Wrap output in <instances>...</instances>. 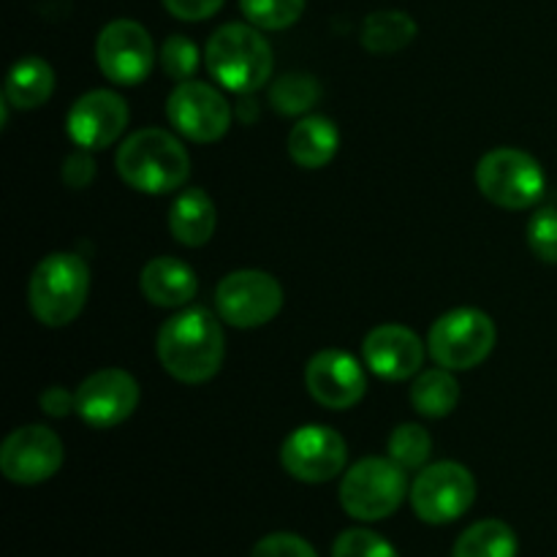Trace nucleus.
Returning <instances> with one entry per match:
<instances>
[{
    "label": "nucleus",
    "mask_w": 557,
    "mask_h": 557,
    "mask_svg": "<svg viewBox=\"0 0 557 557\" xmlns=\"http://www.w3.org/2000/svg\"><path fill=\"white\" fill-rule=\"evenodd\" d=\"M38 403H41V411L54 419L65 417L71 408H76V397H71L63 386H49V389H44L41 397H38Z\"/></svg>",
    "instance_id": "nucleus-34"
},
{
    "label": "nucleus",
    "mask_w": 557,
    "mask_h": 557,
    "mask_svg": "<svg viewBox=\"0 0 557 557\" xmlns=\"http://www.w3.org/2000/svg\"><path fill=\"white\" fill-rule=\"evenodd\" d=\"M166 11L172 16L183 22H201L210 20L212 14H218L223 5V0H163Z\"/></svg>",
    "instance_id": "nucleus-33"
},
{
    "label": "nucleus",
    "mask_w": 557,
    "mask_h": 557,
    "mask_svg": "<svg viewBox=\"0 0 557 557\" xmlns=\"http://www.w3.org/2000/svg\"><path fill=\"white\" fill-rule=\"evenodd\" d=\"M476 185L484 199L504 210H528L542 201L547 177L531 152L498 147L476 163Z\"/></svg>",
    "instance_id": "nucleus-6"
},
{
    "label": "nucleus",
    "mask_w": 557,
    "mask_h": 557,
    "mask_svg": "<svg viewBox=\"0 0 557 557\" xmlns=\"http://www.w3.org/2000/svg\"><path fill=\"white\" fill-rule=\"evenodd\" d=\"M520 542L504 520H482L460 533L451 557H517Z\"/></svg>",
    "instance_id": "nucleus-23"
},
{
    "label": "nucleus",
    "mask_w": 557,
    "mask_h": 557,
    "mask_svg": "<svg viewBox=\"0 0 557 557\" xmlns=\"http://www.w3.org/2000/svg\"><path fill=\"white\" fill-rule=\"evenodd\" d=\"M495 337L498 330L484 310L457 308L430 326L428 351L441 368L471 370L493 354Z\"/></svg>",
    "instance_id": "nucleus-7"
},
{
    "label": "nucleus",
    "mask_w": 557,
    "mask_h": 557,
    "mask_svg": "<svg viewBox=\"0 0 557 557\" xmlns=\"http://www.w3.org/2000/svg\"><path fill=\"white\" fill-rule=\"evenodd\" d=\"M411 403L422 417L444 419L460 403V384L446 368L428 370L411 386Z\"/></svg>",
    "instance_id": "nucleus-24"
},
{
    "label": "nucleus",
    "mask_w": 557,
    "mask_h": 557,
    "mask_svg": "<svg viewBox=\"0 0 557 557\" xmlns=\"http://www.w3.org/2000/svg\"><path fill=\"white\" fill-rule=\"evenodd\" d=\"M476 500V479L460 462H435L419 471L411 484V506L428 525L460 520Z\"/></svg>",
    "instance_id": "nucleus-8"
},
{
    "label": "nucleus",
    "mask_w": 557,
    "mask_h": 557,
    "mask_svg": "<svg viewBox=\"0 0 557 557\" xmlns=\"http://www.w3.org/2000/svg\"><path fill=\"white\" fill-rule=\"evenodd\" d=\"M239 9L261 30H286L299 22L305 0H239Z\"/></svg>",
    "instance_id": "nucleus-27"
},
{
    "label": "nucleus",
    "mask_w": 557,
    "mask_h": 557,
    "mask_svg": "<svg viewBox=\"0 0 557 557\" xmlns=\"http://www.w3.org/2000/svg\"><path fill=\"white\" fill-rule=\"evenodd\" d=\"M166 117L180 136L210 145L226 136L232 125V107L218 87L188 79L169 92Z\"/></svg>",
    "instance_id": "nucleus-10"
},
{
    "label": "nucleus",
    "mask_w": 557,
    "mask_h": 557,
    "mask_svg": "<svg viewBox=\"0 0 557 557\" xmlns=\"http://www.w3.org/2000/svg\"><path fill=\"white\" fill-rule=\"evenodd\" d=\"M348 460V446L337 430L324 424L297 428L281 446V466L297 482L324 484L343 473Z\"/></svg>",
    "instance_id": "nucleus-11"
},
{
    "label": "nucleus",
    "mask_w": 557,
    "mask_h": 557,
    "mask_svg": "<svg viewBox=\"0 0 557 557\" xmlns=\"http://www.w3.org/2000/svg\"><path fill=\"white\" fill-rule=\"evenodd\" d=\"M65 460L63 441L44 424L14 430L0 446V471L14 484H41L60 471Z\"/></svg>",
    "instance_id": "nucleus-13"
},
{
    "label": "nucleus",
    "mask_w": 557,
    "mask_h": 557,
    "mask_svg": "<svg viewBox=\"0 0 557 557\" xmlns=\"http://www.w3.org/2000/svg\"><path fill=\"white\" fill-rule=\"evenodd\" d=\"M417 38V22L400 9L373 11L362 25V47L373 54H392Z\"/></svg>",
    "instance_id": "nucleus-22"
},
{
    "label": "nucleus",
    "mask_w": 557,
    "mask_h": 557,
    "mask_svg": "<svg viewBox=\"0 0 557 557\" xmlns=\"http://www.w3.org/2000/svg\"><path fill=\"white\" fill-rule=\"evenodd\" d=\"M92 177H96V161L90 158V150H82L79 147V150L71 152L63 161V180L69 188L82 190L85 185L92 183Z\"/></svg>",
    "instance_id": "nucleus-32"
},
{
    "label": "nucleus",
    "mask_w": 557,
    "mask_h": 557,
    "mask_svg": "<svg viewBox=\"0 0 557 557\" xmlns=\"http://www.w3.org/2000/svg\"><path fill=\"white\" fill-rule=\"evenodd\" d=\"M54 71L44 58H22L5 79L3 98L16 109H38L52 98Z\"/></svg>",
    "instance_id": "nucleus-21"
},
{
    "label": "nucleus",
    "mask_w": 557,
    "mask_h": 557,
    "mask_svg": "<svg viewBox=\"0 0 557 557\" xmlns=\"http://www.w3.org/2000/svg\"><path fill=\"white\" fill-rule=\"evenodd\" d=\"M158 359L172 379L205 384L223 364V330L205 308H188L172 315L158 332Z\"/></svg>",
    "instance_id": "nucleus-1"
},
{
    "label": "nucleus",
    "mask_w": 557,
    "mask_h": 557,
    "mask_svg": "<svg viewBox=\"0 0 557 557\" xmlns=\"http://www.w3.org/2000/svg\"><path fill=\"white\" fill-rule=\"evenodd\" d=\"M364 364L384 381H406L422 368L424 343L408 326H375L362 343Z\"/></svg>",
    "instance_id": "nucleus-17"
},
{
    "label": "nucleus",
    "mask_w": 557,
    "mask_h": 557,
    "mask_svg": "<svg viewBox=\"0 0 557 557\" xmlns=\"http://www.w3.org/2000/svg\"><path fill=\"white\" fill-rule=\"evenodd\" d=\"M117 172L139 194H172L190 177V156L183 141L163 128H141L117 150Z\"/></svg>",
    "instance_id": "nucleus-2"
},
{
    "label": "nucleus",
    "mask_w": 557,
    "mask_h": 557,
    "mask_svg": "<svg viewBox=\"0 0 557 557\" xmlns=\"http://www.w3.org/2000/svg\"><path fill=\"white\" fill-rule=\"evenodd\" d=\"M430 449H433V438L422 424H400L389 435V457L406 471L424 468V462L430 460Z\"/></svg>",
    "instance_id": "nucleus-26"
},
{
    "label": "nucleus",
    "mask_w": 557,
    "mask_h": 557,
    "mask_svg": "<svg viewBox=\"0 0 557 557\" xmlns=\"http://www.w3.org/2000/svg\"><path fill=\"white\" fill-rule=\"evenodd\" d=\"M528 245H531L533 256L547 264H557V210L555 207H544V210L533 212L531 223H528Z\"/></svg>",
    "instance_id": "nucleus-30"
},
{
    "label": "nucleus",
    "mask_w": 557,
    "mask_h": 557,
    "mask_svg": "<svg viewBox=\"0 0 557 557\" xmlns=\"http://www.w3.org/2000/svg\"><path fill=\"white\" fill-rule=\"evenodd\" d=\"M321 98V85L313 74L305 71H288L277 76L270 87V103L277 114H305L313 109Z\"/></svg>",
    "instance_id": "nucleus-25"
},
{
    "label": "nucleus",
    "mask_w": 557,
    "mask_h": 557,
    "mask_svg": "<svg viewBox=\"0 0 557 557\" xmlns=\"http://www.w3.org/2000/svg\"><path fill=\"white\" fill-rule=\"evenodd\" d=\"M205 60L212 79L239 96H250L264 87L275 65L272 47L261 36L259 27L243 25V22H228L218 27L207 44Z\"/></svg>",
    "instance_id": "nucleus-3"
},
{
    "label": "nucleus",
    "mask_w": 557,
    "mask_h": 557,
    "mask_svg": "<svg viewBox=\"0 0 557 557\" xmlns=\"http://www.w3.org/2000/svg\"><path fill=\"white\" fill-rule=\"evenodd\" d=\"M215 226V205L201 188L183 190L169 210V232L185 248H201V245L210 243Z\"/></svg>",
    "instance_id": "nucleus-19"
},
{
    "label": "nucleus",
    "mask_w": 557,
    "mask_h": 557,
    "mask_svg": "<svg viewBox=\"0 0 557 557\" xmlns=\"http://www.w3.org/2000/svg\"><path fill=\"white\" fill-rule=\"evenodd\" d=\"M90 292V270L76 253H49L36 264L27 286L30 310L44 326H69Z\"/></svg>",
    "instance_id": "nucleus-4"
},
{
    "label": "nucleus",
    "mask_w": 557,
    "mask_h": 557,
    "mask_svg": "<svg viewBox=\"0 0 557 557\" xmlns=\"http://www.w3.org/2000/svg\"><path fill=\"white\" fill-rule=\"evenodd\" d=\"M250 557H319L313 544L297 533H270L253 547Z\"/></svg>",
    "instance_id": "nucleus-31"
},
{
    "label": "nucleus",
    "mask_w": 557,
    "mask_h": 557,
    "mask_svg": "<svg viewBox=\"0 0 557 557\" xmlns=\"http://www.w3.org/2000/svg\"><path fill=\"white\" fill-rule=\"evenodd\" d=\"M76 408L82 422L96 430H109L123 424L139 406V384L131 373L120 368L98 370L87 375L76 389Z\"/></svg>",
    "instance_id": "nucleus-14"
},
{
    "label": "nucleus",
    "mask_w": 557,
    "mask_h": 557,
    "mask_svg": "<svg viewBox=\"0 0 557 557\" xmlns=\"http://www.w3.org/2000/svg\"><path fill=\"white\" fill-rule=\"evenodd\" d=\"M341 134L330 117L310 114L302 117L288 134V156L302 169H321L337 156Z\"/></svg>",
    "instance_id": "nucleus-20"
},
{
    "label": "nucleus",
    "mask_w": 557,
    "mask_h": 557,
    "mask_svg": "<svg viewBox=\"0 0 557 557\" xmlns=\"http://www.w3.org/2000/svg\"><path fill=\"white\" fill-rule=\"evenodd\" d=\"M332 557H400L397 549L368 528H351L335 539Z\"/></svg>",
    "instance_id": "nucleus-28"
},
{
    "label": "nucleus",
    "mask_w": 557,
    "mask_h": 557,
    "mask_svg": "<svg viewBox=\"0 0 557 557\" xmlns=\"http://www.w3.org/2000/svg\"><path fill=\"white\" fill-rule=\"evenodd\" d=\"M141 294L158 308H183L199 292L196 272L174 256H158L141 270Z\"/></svg>",
    "instance_id": "nucleus-18"
},
{
    "label": "nucleus",
    "mask_w": 557,
    "mask_h": 557,
    "mask_svg": "<svg viewBox=\"0 0 557 557\" xmlns=\"http://www.w3.org/2000/svg\"><path fill=\"white\" fill-rule=\"evenodd\" d=\"M96 60L109 82L139 85L152 71L156 47L145 25L134 20H114L98 33Z\"/></svg>",
    "instance_id": "nucleus-12"
},
{
    "label": "nucleus",
    "mask_w": 557,
    "mask_h": 557,
    "mask_svg": "<svg viewBox=\"0 0 557 557\" xmlns=\"http://www.w3.org/2000/svg\"><path fill=\"white\" fill-rule=\"evenodd\" d=\"M161 65L172 79L188 82L199 71V47L188 36H169L161 49Z\"/></svg>",
    "instance_id": "nucleus-29"
},
{
    "label": "nucleus",
    "mask_w": 557,
    "mask_h": 557,
    "mask_svg": "<svg viewBox=\"0 0 557 557\" xmlns=\"http://www.w3.org/2000/svg\"><path fill=\"white\" fill-rule=\"evenodd\" d=\"M218 315L239 330L264 326L281 313L283 286L261 270L228 272L215 288Z\"/></svg>",
    "instance_id": "nucleus-9"
},
{
    "label": "nucleus",
    "mask_w": 557,
    "mask_h": 557,
    "mask_svg": "<svg viewBox=\"0 0 557 557\" xmlns=\"http://www.w3.org/2000/svg\"><path fill=\"white\" fill-rule=\"evenodd\" d=\"M128 103L112 90H90L71 107L65 131L82 150H103L123 136L128 125Z\"/></svg>",
    "instance_id": "nucleus-16"
},
{
    "label": "nucleus",
    "mask_w": 557,
    "mask_h": 557,
    "mask_svg": "<svg viewBox=\"0 0 557 557\" xmlns=\"http://www.w3.org/2000/svg\"><path fill=\"white\" fill-rule=\"evenodd\" d=\"M408 495L406 468L392 457H364L341 482V506L359 522H379L395 515Z\"/></svg>",
    "instance_id": "nucleus-5"
},
{
    "label": "nucleus",
    "mask_w": 557,
    "mask_h": 557,
    "mask_svg": "<svg viewBox=\"0 0 557 557\" xmlns=\"http://www.w3.org/2000/svg\"><path fill=\"white\" fill-rule=\"evenodd\" d=\"M305 386L319 406L332 411H346L362 403L368 392L364 368L346 351H319L305 368Z\"/></svg>",
    "instance_id": "nucleus-15"
}]
</instances>
